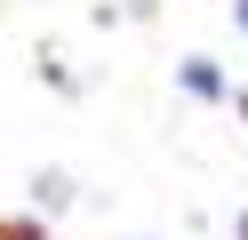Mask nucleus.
<instances>
[{"label":"nucleus","mask_w":248,"mask_h":240,"mask_svg":"<svg viewBox=\"0 0 248 240\" xmlns=\"http://www.w3.org/2000/svg\"><path fill=\"white\" fill-rule=\"evenodd\" d=\"M184 88L192 96H224V72H216L208 56H184Z\"/></svg>","instance_id":"f257e3e1"},{"label":"nucleus","mask_w":248,"mask_h":240,"mask_svg":"<svg viewBox=\"0 0 248 240\" xmlns=\"http://www.w3.org/2000/svg\"><path fill=\"white\" fill-rule=\"evenodd\" d=\"M240 240H248V216H240Z\"/></svg>","instance_id":"20e7f679"},{"label":"nucleus","mask_w":248,"mask_h":240,"mask_svg":"<svg viewBox=\"0 0 248 240\" xmlns=\"http://www.w3.org/2000/svg\"><path fill=\"white\" fill-rule=\"evenodd\" d=\"M0 240H40V232H32V224H0Z\"/></svg>","instance_id":"f03ea898"},{"label":"nucleus","mask_w":248,"mask_h":240,"mask_svg":"<svg viewBox=\"0 0 248 240\" xmlns=\"http://www.w3.org/2000/svg\"><path fill=\"white\" fill-rule=\"evenodd\" d=\"M232 24H240V32H248V0H240V8H232Z\"/></svg>","instance_id":"7ed1b4c3"}]
</instances>
